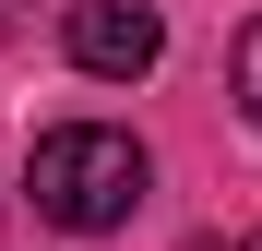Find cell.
Wrapping results in <instances>:
<instances>
[{"mask_svg": "<svg viewBox=\"0 0 262 251\" xmlns=\"http://www.w3.org/2000/svg\"><path fill=\"white\" fill-rule=\"evenodd\" d=\"M143 180H155V167H143V144H131V132H107V120H60V132H36V156H24L36 216H48V227H72V239L131 227Z\"/></svg>", "mask_w": 262, "mask_h": 251, "instance_id": "6da1fadb", "label": "cell"}, {"mask_svg": "<svg viewBox=\"0 0 262 251\" xmlns=\"http://www.w3.org/2000/svg\"><path fill=\"white\" fill-rule=\"evenodd\" d=\"M60 48H72V72H96V84H143L167 60V24L143 12V0H72Z\"/></svg>", "mask_w": 262, "mask_h": 251, "instance_id": "7a4b0ae2", "label": "cell"}, {"mask_svg": "<svg viewBox=\"0 0 262 251\" xmlns=\"http://www.w3.org/2000/svg\"><path fill=\"white\" fill-rule=\"evenodd\" d=\"M238 108H250V132H262V24H238Z\"/></svg>", "mask_w": 262, "mask_h": 251, "instance_id": "3957f363", "label": "cell"}, {"mask_svg": "<svg viewBox=\"0 0 262 251\" xmlns=\"http://www.w3.org/2000/svg\"><path fill=\"white\" fill-rule=\"evenodd\" d=\"M24 12H36V0H0V36H12V24H24Z\"/></svg>", "mask_w": 262, "mask_h": 251, "instance_id": "277c9868", "label": "cell"}]
</instances>
